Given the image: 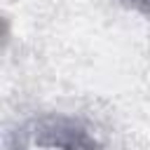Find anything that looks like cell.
Wrapping results in <instances>:
<instances>
[{
	"label": "cell",
	"mask_w": 150,
	"mask_h": 150,
	"mask_svg": "<svg viewBox=\"0 0 150 150\" xmlns=\"http://www.w3.org/2000/svg\"><path fill=\"white\" fill-rule=\"evenodd\" d=\"M7 150H103V143L91 124L75 115L40 112L7 134Z\"/></svg>",
	"instance_id": "6da1fadb"
},
{
	"label": "cell",
	"mask_w": 150,
	"mask_h": 150,
	"mask_svg": "<svg viewBox=\"0 0 150 150\" xmlns=\"http://www.w3.org/2000/svg\"><path fill=\"white\" fill-rule=\"evenodd\" d=\"M124 5H129L134 12H138V14L150 19V0H124Z\"/></svg>",
	"instance_id": "7a4b0ae2"
}]
</instances>
